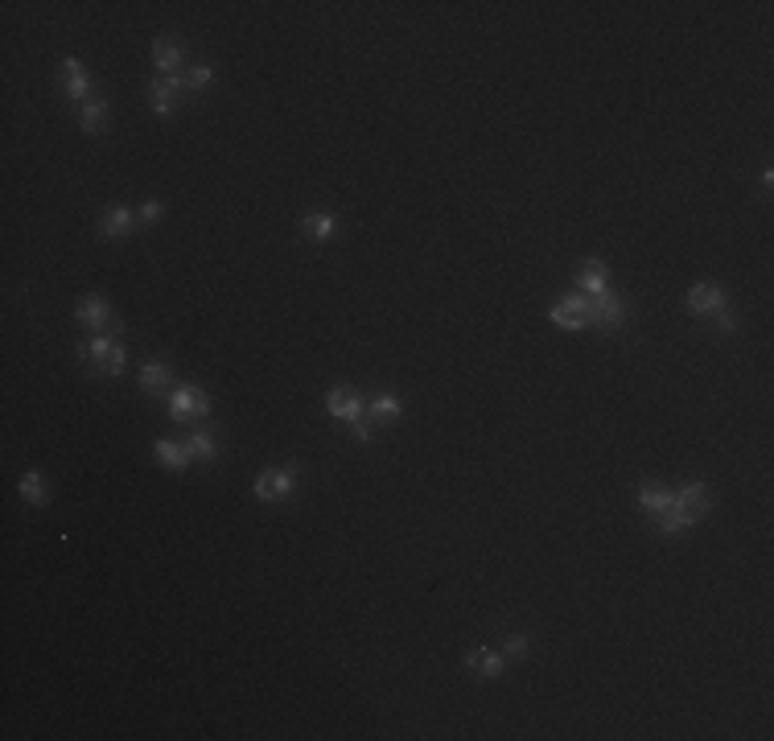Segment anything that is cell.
<instances>
[{
	"label": "cell",
	"instance_id": "6da1fadb",
	"mask_svg": "<svg viewBox=\"0 0 774 741\" xmlns=\"http://www.w3.org/2000/svg\"><path fill=\"white\" fill-rule=\"evenodd\" d=\"M79 358H82V366H87L91 375L112 379V375H120L124 371L128 350H124L120 342H112V338H87V342L79 346Z\"/></svg>",
	"mask_w": 774,
	"mask_h": 741
},
{
	"label": "cell",
	"instance_id": "7a4b0ae2",
	"mask_svg": "<svg viewBox=\"0 0 774 741\" xmlns=\"http://www.w3.org/2000/svg\"><path fill=\"white\" fill-rule=\"evenodd\" d=\"M297 490V466H272L255 478V498L260 503H280Z\"/></svg>",
	"mask_w": 774,
	"mask_h": 741
},
{
	"label": "cell",
	"instance_id": "3957f363",
	"mask_svg": "<svg viewBox=\"0 0 774 741\" xmlns=\"http://www.w3.org/2000/svg\"><path fill=\"white\" fill-rule=\"evenodd\" d=\"M169 417H174L177 425H185V420H202V417H211V400H206L202 387L185 383V387H177L174 400H169Z\"/></svg>",
	"mask_w": 774,
	"mask_h": 741
},
{
	"label": "cell",
	"instance_id": "277c9868",
	"mask_svg": "<svg viewBox=\"0 0 774 741\" xmlns=\"http://www.w3.org/2000/svg\"><path fill=\"white\" fill-rule=\"evenodd\" d=\"M672 507L680 511V519L692 528L696 519H704L709 515V507H713V490L704 487V482H688L680 495H672Z\"/></svg>",
	"mask_w": 774,
	"mask_h": 741
},
{
	"label": "cell",
	"instance_id": "5b68a950",
	"mask_svg": "<svg viewBox=\"0 0 774 741\" xmlns=\"http://www.w3.org/2000/svg\"><path fill=\"white\" fill-rule=\"evenodd\" d=\"M190 91L185 87V74H174V79H153L149 82V103H153L157 116H174L177 112V95Z\"/></svg>",
	"mask_w": 774,
	"mask_h": 741
},
{
	"label": "cell",
	"instance_id": "8992f818",
	"mask_svg": "<svg viewBox=\"0 0 774 741\" xmlns=\"http://www.w3.org/2000/svg\"><path fill=\"white\" fill-rule=\"evenodd\" d=\"M552 322L564 325V330H585L589 325V297L585 293L561 297V301L552 305Z\"/></svg>",
	"mask_w": 774,
	"mask_h": 741
},
{
	"label": "cell",
	"instance_id": "52a82bcc",
	"mask_svg": "<svg viewBox=\"0 0 774 741\" xmlns=\"http://www.w3.org/2000/svg\"><path fill=\"white\" fill-rule=\"evenodd\" d=\"M622 322H626V305H622L614 293L589 297V325H598V330H618Z\"/></svg>",
	"mask_w": 774,
	"mask_h": 741
},
{
	"label": "cell",
	"instance_id": "ba28073f",
	"mask_svg": "<svg viewBox=\"0 0 774 741\" xmlns=\"http://www.w3.org/2000/svg\"><path fill=\"white\" fill-rule=\"evenodd\" d=\"M79 322L91 325V330H112V334H120V322H112V305H108V297L103 293H87L79 301Z\"/></svg>",
	"mask_w": 774,
	"mask_h": 741
},
{
	"label": "cell",
	"instance_id": "9c48e42d",
	"mask_svg": "<svg viewBox=\"0 0 774 741\" xmlns=\"http://www.w3.org/2000/svg\"><path fill=\"white\" fill-rule=\"evenodd\" d=\"M62 91H66V99L74 103H87L91 99V74H87V66H82L79 58H66L62 62Z\"/></svg>",
	"mask_w": 774,
	"mask_h": 741
},
{
	"label": "cell",
	"instance_id": "30bf717a",
	"mask_svg": "<svg viewBox=\"0 0 774 741\" xmlns=\"http://www.w3.org/2000/svg\"><path fill=\"white\" fill-rule=\"evenodd\" d=\"M688 314L696 317H709V314H725V289L713 285V280H704V285H692V293H688Z\"/></svg>",
	"mask_w": 774,
	"mask_h": 741
},
{
	"label": "cell",
	"instance_id": "8fae6325",
	"mask_svg": "<svg viewBox=\"0 0 774 741\" xmlns=\"http://www.w3.org/2000/svg\"><path fill=\"white\" fill-rule=\"evenodd\" d=\"M466 668H469V676H478V680H499L507 659H503V651H494V647H474L466 655Z\"/></svg>",
	"mask_w": 774,
	"mask_h": 741
},
{
	"label": "cell",
	"instance_id": "7c38bea8",
	"mask_svg": "<svg viewBox=\"0 0 774 741\" xmlns=\"http://www.w3.org/2000/svg\"><path fill=\"white\" fill-rule=\"evenodd\" d=\"M577 289L585 297H598V293H610V268L601 264V260H580L577 264Z\"/></svg>",
	"mask_w": 774,
	"mask_h": 741
},
{
	"label": "cell",
	"instance_id": "4fadbf2b",
	"mask_svg": "<svg viewBox=\"0 0 774 741\" xmlns=\"http://www.w3.org/2000/svg\"><path fill=\"white\" fill-rule=\"evenodd\" d=\"M326 408H330V417L347 420V425L355 417H363V412H367V404H363V396H358L355 387H334V392L326 396Z\"/></svg>",
	"mask_w": 774,
	"mask_h": 741
},
{
	"label": "cell",
	"instance_id": "5bb4252c",
	"mask_svg": "<svg viewBox=\"0 0 774 741\" xmlns=\"http://www.w3.org/2000/svg\"><path fill=\"white\" fill-rule=\"evenodd\" d=\"M182 58H185V50H182V41L177 38H157L153 41V62H157V71L165 74V79H174L177 71H182Z\"/></svg>",
	"mask_w": 774,
	"mask_h": 741
},
{
	"label": "cell",
	"instance_id": "9a60e30c",
	"mask_svg": "<svg viewBox=\"0 0 774 741\" xmlns=\"http://www.w3.org/2000/svg\"><path fill=\"white\" fill-rule=\"evenodd\" d=\"M133 227H136V219H133V211H128V206H112V211H103V219H99V235H103V239H128V235H133Z\"/></svg>",
	"mask_w": 774,
	"mask_h": 741
},
{
	"label": "cell",
	"instance_id": "2e32d148",
	"mask_svg": "<svg viewBox=\"0 0 774 741\" xmlns=\"http://www.w3.org/2000/svg\"><path fill=\"white\" fill-rule=\"evenodd\" d=\"M301 231H305L309 244H326V239H334L338 223H334V214L314 211V214H305V223H301Z\"/></svg>",
	"mask_w": 774,
	"mask_h": 741
},
{
	"label": "cell",
	"instance_id": "e0dca14e",
	"mask_svg": "<svg viewBox=\"0 0 774 741\" xmlns=\"http://www.w3.org/2000/svg\"><path fill=\"white\" fill-rule=\"evenodd\" d=\"M639 507H642V515L659 519L663 511L672 507V495H667L663 487H655V482H642V487H639Z\"/></svg>",
	"mask_w": 774,
	"mask_h": 741
},
{
	"label": "cell",
	"instance_id": "ac0fdd59",
	"mask_svg": "<svg viewBox=\"0 0 774 741\" xmlns=\"http://www.w3.org/2000/svg\"><path fill=\"white\" fill-rule=\"evenodd\" d=\"M103 128H108V99H103V95H91V99L82 103V133L99 136Z\"/></svg>",
	"mask_w": 774,
	"mask_h": 741
},
{
	"label": "cell",
	"instance_id": "d6986e66",
	"mask_svg": "<svg viewBox=\"0 0 774 741\" xmlns=\"http://www.w3.org/2000/svg\"><path fill=\"white\" fill-rule=\"evenodd\" d=\"M157 461L165 470H185L194 457H190V445H182V441H157Z\"/></svg>",
	"mask_w": 774,
	"mask_h": 741
},
{
	"label": "cell",
	"instance_id": "ffe728a7",
	"mask_svg": "<svg viewBox=\"0 0 774 741\" xmlns=\"http://www.w3.org/2000/svg\"><path fill=\"white\" fill-rule=\"evenodd\" d=\"M367 417L375 420V425H396L400 420V400L391 396V392H383V396H375L367 404Z\"/></svg>",
	"mask_w": 774,
	"mask_h": 741
},
{
	"label": "cell",
	"instance_id": "44dd1931",
	"mask_svg": "<svg viewBox=\"0 0 774 741\" xmlns=\"http://www.w3.org/2000/svg\"><path fill=\"white\" fill-rule=\"evenodd\" d=\"M169 379H174V371H169L165 363H144L141 366V387L149 392V396L165 392V387H169Z\"/></svg>",
	"mask_w": 774,
	"mask_h": 741
},
{
	"label": "cell",
	"instance_id": "7402d4cb",
	"mask_svg": "<svg viewBox=\"0 0 774 741\" xmlns=\"http://www.w3.org/2000/svg\"><path fill=\"white\" fill-rule=\"evenodd\" d=\"M17 490H21V498H25V503H33V507H41V503H46V482H41L38 470H25Z\"/></svg>",
	"mask_w": 774,
	"mask_h": 741
},
{
	"label": "cell",
	"instance_id": "603a6c76",
	"mask_svg": "<svg viewBox=\"0 0 774 741\" xmlns=\"http://www.w3.org/2000/svg\"><path fill=\"white\" fill-rule=\"evenodd\" d=\"M190 457L194 461H214V453H219V441H214V433H190Z\"/></svg>",
	"mask_w": 774,
	"mask_h": 741
},
{
	"label": "cell",
	"instance_id": "cb8c5ba5",
	"mask_svg": "<svg viewBox=\"0 0 774 741\" xmlns=\"http://www.w3.org/2000/svg\"><path fill=\"white\" fill-rule=\"evenodd\" d=\"M659 531H663V536H680V531H688V523L680 519V511H675V507H667L659 515Z\"/></svg>",
	"mask_w": 774,
	"mask_h": 741
},
{
	"label": "cell",
	"instance_id": "d4e9b609",
	"mask_svg": "<svg viewBox=\"0 0 774 741\" xmlns=\"http://www.w3.org/2000/svg\"><path fill=\"white\" fill-rule=\"evenodd\" d=\"M350 433H355V441H375V420L363 412V417L350 420Z\"/></svg>",
	"mask_w": 774,
	"mask_h": 741
},
{
	"label": "cell",
	"instance_id": "484cf974",
	"mask_svg": "<svg viewBox=\"0 0 774 741\" xmlns=\"http://www.w3.org/2000/svg\"><path fill=\"white\" fill-rule=\"evenodd\" d=\"M503 659H528V639H523V634H511V639L503 642Z\"/></svg>",
	"mask_w": 774,
	"mask_h": 741
},
{
	"label": "cell",
	"instance_id": "4316f807",
	"mask_svg": "<svg viewBox=\"0 0 774 741\" xmlns=\"http://www.w3.org/2000/svg\"><path fill=\"white\" fill-rule=\"evenodd\" d=\"M211 79H214L211 66H190V74H185V87H190V91H198V87H211Z\"/></svg>",
	"mask_w": 774,
	"mask_h": 741
},
{
	"label": "cell",
	"instance_id": "83f0119b",
	"mask_svg": "<svg viewBox=\"0 0 774 741\" xmlns=\"http://www.w3.org/2000/svg\"><path fill=\"white\" fill-rule=\"evenodd\" d=\"M161 214H165L161 202H141V223H157Z\"/></svg>",
	"mask_w": 774,
	"mask_h": 741
}]
</instances>
